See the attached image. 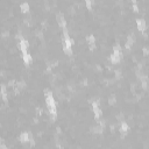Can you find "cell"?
Listing matches in <instances>:
<instances>
[{"label": "cell", "instance_id": "cell-1", "mask_svg": "<svg viewBox=\"0 0 149 149\" xmlns=\"http://www.w3.org/2000/svg\"><path fill=\"white\" fill-rule=\"evenodd\" d=\"M45 103H47V108L49 111V114L51 119H55L56 118V114H57V111H56V103H55V99H54V96L53 93L50 91H45Z\"/></svg>", "mask_w": 149, "mask_h": 149}, {"label": "cell", "instance_id": "cell-2", "mask_svg": "<svg viewBox=\"0 0 149 149\" xmlns=\"http://www.w3.org/2000/svg\"><path fill=\"white\" fill-rule=\"evenodd\" d=\"M71 45H72V40L70 39V36L68 34L66 28H64L63 29V50L68 55H71L72 54V47Z\"/></svg>", "mask_w": 149, "mask_h": 149}, {"label": "cell", "instance_id": "cell-3", "mask_svg": "<svg viewBox=\"0 0 149 149\" xmlns=\"http://www.w3.org/2000/svg\"><path fill=\"white\" fill-rule=\"evenodd\" d=\"M122 58V50L119 45H115L113 48V54L111 55V62L112 63H119Z\"/></svg>", "mask_w": 149, "mask_h": 149}, {"label": "cell", "instance_id": "cell-4", "mask_svg": "<svg viewBox=\"0 0 149 149\" xmlns=\"http://www.w3.org/2000/svg\"><path fill=\"white\" fill-rule=\"evenodd\" d=\"M92 108H93V114L96 119H100L101 117V110L99 107V103L98 101H93L92 103Z\"/></svg>", "mask_w": 149, "mask_h": 149}, {"label": "cell", "instance_id": "cell-5", "mask_svg": "<svg viewBox=\"0 0 149 149\" xmlns=\"http://www.w3.org/2000/svg\"><path fill=\"white\" fill-rule=\"evenodd\" d=\"M20 141L23 142V143H28V142H31V145L34 143L33 139H31V134L28 133V132H25V133H22L21 135H20Z\"/></svg>", "mask_w": 149, "mask_h": 149}, {"label": "cell", "instance_id": "cell-6", "mask_svg": "<svg viewBox=\"0 0 149 149\" xmlns=\"http://www.w3.org/2000/svg\"><path fill=\"white\" fill-rule=\"evenodd\" d=\"M19 45H20V50H21L22 54L28 51L29 43H28V41H27V40H25L23 37H20V43H19Z\"/></svg>", "mask_w": 149, "mask_h": 149}, {"label": "cell", "instance_id": "cell-7", "mask_svg": "<svg viewBox=\"0 0 149 149\" xmlns=\"http://www.w3.org/2000/svg\"><path fill=\"white\" fill-rule=\"evenodd\" d=\"M22 58H23V62H25V64H27V65H30L31 64V56L29 55V53L27 51V53H23L22 54Z\"/></svg>", "mask_w": 149, "mask_h": 149}, {"label": "cell", "instance_id": "cell-8", "mask_svg": "<svg viewBox=\"0 0 149 149\" xmlns=\"http://www.w3.org/2000/svg\"><path fill=\"white\" fill-rule=\"evenodd\" d=\"M136 25H137V28H139V30L140 31H143L146 30V21L143 19H139L137 21H136Z\"/></svg>", "mask_w": 149, "mask_h": 149}, {"label": "cell", "instance_id": "cell-9", "mask_svg": "<svg viewBox=\"0 0 149 149\" xmlns=\"http://www.w3.org/2000/svg\"><path fill=\"white\" fill-rule=\"evenodd\" d=\"M57 21H58V25H60L63 29L66 27V21H65V19H64V16H63L62 14H58V15H57Z\"/></svg>", "mask_w": 149, "mask_h": 149}, {"label": "cell", "instance_id": "cell-10", "mask_svg": "<svg viewBox=\"0 0 149 149\" xmlns=\"http://www.w3.org/2000/svg\"><path fill=\"white\" fill-rule=\"evenodd\" d=\"M134 35H131V36H128V39L127 41H126V49H131L132 48V45H133V43H134Z\"/></svg>", "mask_w": 149, "mask_h": 149}, {"label": "cell", "instance_id": "cell-11", "mask_svg": "<svg viewBox=\"0 0 149 149\" xmlns=\"http://www.w3.org/2000/svg\"><path fill=\"white\" fill-rule=\"evenodd\" d=\"M86 41H88L89 45H90V49H94V45H96V40H94V37L93 36H88Z\"/></svg>", "mask_w": 149, "mask_h": 149}, {"label": "cell", "instance_id": "cell-12", "mask_svg": "<svg viewBox=\"0 0 149 149\" xmlns=\"http://www.w3.org/2000/svg\"><path fill=\"white\" fill-rule=\"evenodd\" d=\"M20 8H21L22 13H28V12H29V5L27 4V2H22L21 6H20Z\"/></svg>", "mask_w": 149, "mask_h": 149}, {"label": "cell", "instance_id": "cell-13", "mask_svg": "<svg viewBox=\"0 0 149 149\" xmlns=\"http://www.w3.org/2000/svg\"><path fill=\"white\" fill-rule=\"evenodd\" d=\"M128 125L126 122H121V126H120V132H122V133H127L128 132Z\"/></svg>", "mask_w": 149, "mask_h": 149}, {"label": "cell", "instance_id": "cell-14", "mask_svg": "<svg viewBox=\"0 0 149 149\" xmlns=\"http://www.w3.org/2000/svg\"><path fill=\"white\" fill-rule=\"evenodd\" d=\"M1 97H2V99L5 101L7 100V92H6V88H5V85L1 86Z\"/></svg>", "mask_w": 149, "mask_h": 149}, {"label": "cell", "instance_id": "cell-15", "mask_svg": "<svg viewBox=\"0 0 149 149\" xmlns=\"http://www.w3.org/2000/svg\"><path fill=\"white\" fill-rule=\"evenodd\" d=\"M85 4H86V7H88L89 9H91L93 7L94 1H93V0H85Z\"/></svg>", "mask_w": 149, "mask_h": 149}, {"label": "cell", "instance_id": "cell-16", "mask_svg": "<svg viewBox=\"0 0 149 149\" xmlns=\"http://www.w3.org/2000/svg\"><path fill=\"white\" fill-rule=\"evenodd\" d=\"M108 104H110V105H114V104H115V97L111 96L110 98H108Z\"/></svg>", "mask_w": 149, "mask_h": 149}, {"label": "cell", "instance_id": "cell-17", "mask_svg": "<svg viewBox=\"0 0 149 149\" xmlns=\"http://www.w3.org/2000/svg\"><path fill=\"white\" fill-rule=\"evenodd\" d=\"M133 9H134V12H135V13L139 12V8H137V5H136V4H133Z\"/></svg>", "mask_w": 149, "mask_h": 149}, {"label": "cell", "instance_id": "cell-18", "mask_svg": "<svg viewBox=\"0 0 149 149\" xmlns=\"http://www.w3.org/2000/svg\"><path fill=\"white\" fill-rule=\"evenodd\" d=\"M143 54H145V55H148V54H149V49H147V48L143 49Z\"/></svg>", "mask_w": 149, "mask_h": 149}, {"label": "cell", "instance_id": "cell-19", "mask_svg": "<svg viewBox=\"0 0 149 149\" xmlns=\"http://www.w3.org/2000/svg\"><path fill=\"white\" fill-rule=\"evenodd\" d=\"M115 77L117 78H120V72L119 71H115Z\"/></svg>", "mask_w": 149, "mask_h": 149}]
</instances>
